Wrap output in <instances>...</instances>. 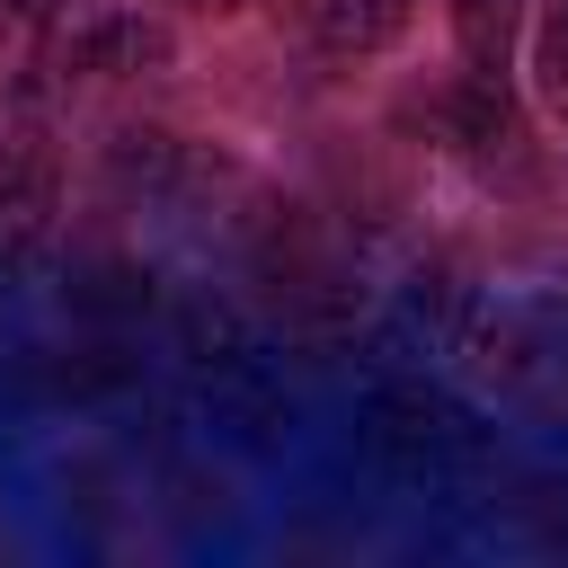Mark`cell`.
Instances as JSON below:
<instances>
[{"mask_svg": "<svg viewBox=\"0 0 568 568\" xmlns=\"http://www.w3.org/2000/svg\"><path fill=\"white\" fill-rule=\"evenodd\" d=\"M444 133H453V151H470V160H515L524 151V115H515V89H506V71H462L453 89H444Z\"/></svg>", "mask_w": 568, "mask_h": 568, "instance_id": "7a4b0ae2", "label": "cell"}, {"mask_svg": "<svg viewBox=\"0 0 568 568\" xmlns=\"http://www.w3.org/2000/svg\"><path fill=\"white\" fill-rule=\"evenodd\" d=\"M53 195V151H44V124L27 106H0V222H27L44 213Z\"/></svg>", "mask_w": 568, "mask_h": 568, "instance_id": "277c9868", "label": "cell"}, {"mask_svg": "<svg viewBox=\"0 0 568 568\" xmlns=\"http://www.w3.org/2000/svg\"><path fill=\"white\" fill-rule=\"evenodd\" d=\"M36 71H53V80H151V71H169V18H151L142 0H71L44 36Z\"/></svg>", "mask_w": 568, "mask_h": 568, "instance_id": "6da1fadb", "label": "cell"}, {"mask_svg": "<svg viewBox=\"0 0 568 568\" xmlns=\"http://www.w3.org/2000/svg\"><path fill=\"white\" fill-rule=\"evenodd\" d=\"M532 71L550 98H568V0H541V27H532Z\"/></svg>", "mask_w": 568, "mask_h": 568, "instance_id": "8992f818", "label": "cell"}, {"mask_svg": "<svg viewBox=\"0 0 568 568\" xmlns=\"http://www.w3.org/2000/svg\"><path fill=\"white\" fill-rule=\"evenodd\" d=\"M524 36V0H453V44H462V71H506Z\"/></svg>", "mask_w": 568, "mask_h": 568, "instance_id": "5b68a950", "label": "cell"}, {"mask_svg": "<svg viewBox=\"0 0 568 568\" xmlns=\"http://www.w3.org/2000/svg\"><path fill=\"white\" fill-rule=\"evenodd\" d=\"M417 18V0H311V44L337 62H364L382 44H399Z\"/></svg>", "mask_w": 568, "mask_h": 568, "instance_id": "3957f363", "label": "cell"}, {"mask_svg": "<svg viewBox=\"0 0 568 568\" xmlns=\"http://www.w3.org/2000/svg\"><path fill=\"white\" fill-rule=\"evenodd\" d=\"M178 9H240V0H178Z\"/></svg>", "mask_w": 568, "mask_h": 568, "instance_id": "52a82bcc", "label": "cell"}]
</instances>
